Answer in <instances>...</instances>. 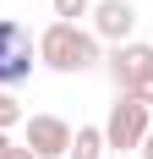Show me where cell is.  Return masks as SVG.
<instances>
[{"label": "cell", "mask_w": 153, "mask_h": 159, "mask_svg": "<svg viewBox=\"0 0 153 159\" xmlns=\"http://www.w3.org/2000/svg\"><path fill=\"white\" fill-rule=\"evenodd\" d=\"M38 61L49 71H93L98 66V39L76 22H49L38 33Z\"/></svg>", "instance_id": "obj_1"}, {"label": "cell", "mask_w": 153, "mask_h": 159, "mask_svg": "<svg viewBox=\"0 0 153 159\" xmlns=\"http://www.w3.org/2000/svg\"><path fill=\"white\" fill-rule=\"evenodd\" d=\"M148 132H153V104L120 93V99H115V110H109V121H104V143H109V154L142 148V137H148Z\"/></svg>", "instance_id": "obj_2"}, {"label": "cell", "mask_w": 153, "mask_h": 159, "mask_svg": "<svg viewBox=\"0 0 153 159\" xmlns=\"http://www.w3.org/2000/svg\"><path fill=\"white\" fill-rule=\"evenodd\" d=\"M33 77V33L16 16H0V88H22Z\"/></svg>", "instance_id": "obj_3"}, {"label": "cell", "mask_w": 153, "mask_h": 159, "mask_svg": "<svg viewBox=\"0 0 153 159\" xmlns=\"http://www.w3.org/2000/svg\"><path fill=\"white\" fill-rule=\"evenodd\" d=\"M153 71V44H115L109 49V82H115V93H137V82Z\"/></svg>", "instance_id": "obj_4"}, {"label": "cell", "mask_w": 153, "mask_h": 159, "mask_svg": "<svg viewBox=\"0 0 153 159\" xmlns=\"http://www.w3.org/2000/svg\"><path fill=\"white\" fill-rule=\"evenodd\" d=\"M22 143H28L38 159H66L71 126H66L60 115H28V121H22Z\"/></svg>", "instance_id": "obj_5"}, {"label": "cell", "mask_w": 153, "mask_h": 159, "mask_svg": "<svg viewBox=\"0 0 153 159\" xmlns=\"http://www.w3.org/2000/svg\"><path fill=\"white\" fill-rule=\"evenodd\" d=\"M88 16H93V39L131 44V28H137V6H131V0H98Z\"/></svg>", "instance_id": "obj_6"}, {"label": "cell", "mask_w": 153, "mask_h": 159, "mask_svg": "<svg viewBox=\"0 0 153 159\" xmlns=\"http://www.w3.org/2000/svg\"><path fill=\"white\" fill-rule=\"evenodd\" d=\"M109 143H104V126H76L71 132V148H66V159H104Z\"/></svg>", "instance_id": "obj_7"}, {"label": "cell", "mask_w": 153, "mask_h": 159, "mask_svg": "<svg viewBox=\"0 0 153 159\" xmlns=\"http://www.w3.org/2000/svg\"><path fill=\"white\" fill-rule=\"evenodd\" d=\"M16 121H22V104H16V93H11V88H0V132H11Z\"/></svg>", "instance_id": "obj_8"}, {"label": "cell", "mask_w": 153, "mask_h": 159, "mask_svg": "<svg viewBox=\"0 0 153 159\" xmlns=\"http://www.w3.org/2000/svg\"><path fill=\"white\" fill-rule=\"evenodd\" d=\"M49 6H55V22H76L93 11V0H49Z\"/></svg>", "instance_id": "obj_9"}, {"label": "cell", "mask_w": 153, "mask_h": 159, "mask_svg": "<svg viewBox=\"0 0 153 159\" xmlns=\"http://www.w3.org/2000/svg\"><path fill=\"white\" fill-rule=\"evenodd\" d=\"M0 159H38V154H33L28 143H11V148H6V154H0Z\"/></svg>", "instance_id": "obj_10"}, {"label": "cell", "mask_w": 153, "mask_h": 159, "mask_svg": "<svg viewBox=\"0 0 153 159\" xmlns=\"http://www.w3.org/2000/svg\"><path fill=\"white\" fill-rule=\"evenodd\" d=\"M142 159H153V132H148V137H142Z\"/></svg>", "instance_id": "obj_11"}, {"label": "cell", "mask_w": 153, "mask_h": 159, "mask_svg": "<svg viewBox=\"0 0 153 159\" xmlns=\"http://www.w3.org/2000/svg\"><path fill=\"white\" fill-rule=\"evenodd\" d=\"M6 148H11V137H6V132H0V154H6Z\"/></svg>", "instance_id": "obj_12"}]
</instances>
